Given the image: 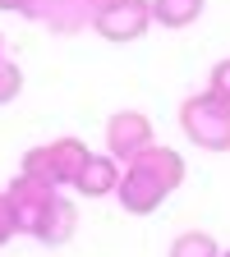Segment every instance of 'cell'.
Masks as SVG:
<instances>
[{
    "mask_svg": "<svg viewBox=\"0 0 230 257\" xmlns=\"http://www.w3.org/2000/svg\"><path fill=\"white\" fill-rule=\"evenodd\" d=\"M5 193H10V207H14L19 234H32V239H37V230L46 225V216H51V207H55V193H60V188H46V184H37V179L19 175Z\"/></svg>",
    "mask_w": 230,
    "mask_h": 257,
    "instance_id": "obj_5",
    "label": "cell"
},
{
    "mask_svg": "<svg viewBox=\"0 0 230 257\" xmlns=\"http://www.w3.org/2000/svg\"><path fill=\"white\" fill-rule=\"evenodd\" d=\"M14 234H19V225H14V207H10V193L0 188V248H5Z\"/></svg>",
    "mask_w": 230,
    "mask_h": 257,
    "instance_id": "obj_13",
    "label": "cell"
},
{
    "mask_svg": "<svg viewBox=\"0 0 230 257\" xmlns=\"http://www.w3.org/2000/svg\"><path fill=\"white\" fill-rule=\"evenodd\" d=\"M152 28V0H115L102 14H92V32L106 42H138Z\"/></svg>",
    "mask_w": 230,
    "mask_h": 257,
    "instance_id": "obj_4",
    "label": "cell"
},
{
    "mask_svg": "<svg viewBox=\"0 0 230 257\" xmlns=\"http://www.w3.org/2000/svg\"><path fill=\"white\" fill-rule=\"evenodd\" d=\"M88 147L79 138H55V143H37V147H28L23 161H19V175L28 179H37L46 188H64V184H79L83 166H88Z\"/></svg>",
    "mask_w": 230,
    "mask_h": 257,
    "instance_id": "obj_2",
    "label": "cell"
},
{
    "mask_svg": "<svg viewBox=\"0 0 230 257\" xmlns=\"http://www.w3.org/2000/svg\"><path fill=\"white\" fill-rule=\"evenodd\" d=\"M0 60H5V42H0Z\"/></svg>",
    "mask_w": 230,
    "mask_h": 257,
    "instance_id": "obj_17",
    "label": "cell"
},
{
    "mask_svg": "<svg viewBox=\"0 0 230 257\" xmlns=\"http://www.w3.org/2000/svg\"><path fill=\"white\" fill-rule=\"evenodd\" d=\"M221 257H230V248H225V252H221Z\"/></svg>",
    "mask_w": 230,
    "mask_h": 257,
    "instance_id": "obj_18",
    "label": "cell"
},
{
    "mask_svg": "<svg viewBox=\"0 0 230 257\" xmlns=\"http://www.w3.org/2000/svg\"><path fill=\"white\" fill-rule=\"evenodd\" d=\"M28 5H32V0H0V10H5V14H28Z\"/></svg>",
    "mask_w": 230,
    "mask_h": 257,
    "instance_id": "obj_15",
    "label": "cell"
},
{
    "mask_svg": "<svg viewBox=\"0 0 230 257\" xmlns=\"http://www.w3.org/2000/svg\"><path fill=\"white\" fill-rule=\"evenodd\" d=\"M74 230H79V211H74V202L64 198V193H55V207H51L46 225L37 230V239L51 243V248H60V243H69V239H74Z\"/></svg>",
    "mask_w": 230,
    "mask_h": 257,
    "instance_id": "obj_9",
    "label": "cell"
},
{
    "mask_svg": "<svg viewBox=\"0 0 230 257\" xmlns=\"http://www.w3.org/2000/svg\"><path fill=\"white\" fill-rule=\"evenodd\" d=\"M147 147H152V119L143 110H115L106 119V152L115 161H134Z\"/></svg>",
    "mask_w": 230,
    "mask_h": 257,
    "instance_id": "obj_6",
    "label": "cell"
},
{
    "mask_svg": "<svg viewBox=\"0 0 230 257\" xmlns=\"http://www.w3.org/2000/svg\"><path fill=\"white\" fill-rule=\"evenodd\" d=\"M207 92H216L221 101H230V60H221L216 69H212V78H207Z\"/></svg>",
    "mask_w": 230,
    "mask_h": 257,
    "instance_id": "obj_14",
    "label": "cell"
},
{
    "mask_svg": "<svg viewBox=\"0 0 230 257\" xmlns=\"http://www.w3.org/2000/svg\"><path fill=\"white\" fill-rule=\"evenodd\" d=\"M106 5H115V0H83V10H88V14H102Z\"/></svg>",
    "mask_w": 230,
    "mask_h": 257,
    "instance_id": "obj_16",
    "label": "cell"
},
{
    "mask_svg": "<svg viewBox=\"0 0 230 257\" xmlns=\"http://www.w3.org/2000/svg\"><path fill=\"white\" fill-rule=\"evenodd\" d=\"M19 92H23V69L14 60H0V106H10Z\"/></svg>",
    "mask_w": 230,
    "mask_h": 257,
    "instance_id": "obj_12",
    "label": "cell"
},
{
    "mask_svg": "<svg viewBox=\"0 0 230 257\" xmlns=\"http://www.w3.org/2000/svg\"><path fill=\"white\" fill-rule=\"evenodd\" d=\"M171 257H221V243L212 234H203V230H189V234H180L171 243Z\"/></svg>",
    "mask_w": 230,
    "mask_h": 257,
    "instance_id": "obj_11",
    "label": "cell"
},
{
    "mask_svg": "<svg viewBox=\"0 0 230 257\" xmlns=\"http://www.w3.org/2000/svg\"><path fill=\"white\" fill-rule=\"evenodd\" d=\"M203 19V0H152V23L161 28H189Z\"/></svg>",
    "mask_w": 230,
    "mask_h": 257,
    "instance_id": "obj_10",
    "label": "cell"
},
{
    "mask_svg": "<svg viewBox=\"0 0 230 257\" xmlns=\"http://www.w3.org/2000/svg\"><path fill=\"white\" fill-rule=\"evenodd\" d=\"M184 184V156L175 147H147L134 161H124V175H120V207L129 216H152L171 193Z\"/></svg>",
    "mask_w": 230,
    "mask_h": 257,
    "instance_id": "obj_1",
    "label": "cell"
},
{
    "mask_svg": "<svg viewBox=\"0 0 230 257\" xmlns=\"http://www.w3.org/2000/svg\"><path fill=\"white\" fill-rule=\"evenodd\" d=\"M180 128L203 152H230V101L216 92H198L180 106Z\"/></svg>",
    "mask_w": 230,
    "mask_h": 257,
    "instance_id": "obj_3",
    "label": "cell"
},
{
    "mask_svg": "<svg viewBox=\"0 0 230 257\" xmlns=\"http://www.w3.org/2000/svg\"><path fill=\"white\" fill-rule=\"evenodd\" d=\"M120 175H124V161H115L111 152H106V156L92 152L74 188L83 193V198H106V193H120Z\"/></svg>",
    "mask_w": 230,
    "mask_h": 257,
    "instance_id": "obj_8",
    "label": "cell"
},
{
    "mask_svg": "<svg viewBox=\"0 0 230 257\" xmlns=\"http://www.w3.org/2000/svg\"><path fill=\"white\" fill-rule=\"evenodd\" d=\"M28 19L51 28V32H79L83 23H92V14L83 10V0H32Z\"/></svg>",
    "mask_w": 230,
    "mask_h": 257,
    "instance_id": "obj_7",
    "label": "cell"
}]
</instances>
